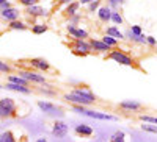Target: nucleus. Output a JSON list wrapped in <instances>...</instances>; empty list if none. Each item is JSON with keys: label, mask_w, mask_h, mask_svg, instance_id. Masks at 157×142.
I'll use <instances>...</instances> for the list:
<instances>
[{"label": "nucleus", "mask_w": 157, "mask_h": 142, "mask_svg": "<svg viewBox=\"0 0 157 142\" xmlns=\"http://www.w3.org/2000/svg\"><path fill=\"white\" fill-rule=\"evenodd\" d=\"M129 33L132 36H141V28L138 27V25H132V28H130Z\"/></svg>", "instance_id": "nucleus-29"}, {"label": "nucleus", "mask_w": 157, "mask_h": 142, "mask_svg": "<svg viewBox=\"0 0 157 142\" xmlns=\"http://www.w3.org/2000/svg\"><path fill=\"white\" fill-rule=\"evenodd\" d=\"M0 142H19V137L13 128H8L0 133Z\"/></svg>", "instance_id": "nucleus-10"}, {"label": "nucleus", "mask_w": 157, "mask_h": 142, "mask_svg": "<svg viewBox=\"0 0 157 142\" xmlns=\"http://www.w3.org/2000/svg\"><path fill=\"white\" fill-rule=\"evenodd\" d=\"M78 2H71L69 5H68V8H66V12L69 16H75V12H77V9H78Z\"/></svg>", "instance_id": "nucleus-24"}, {"label": "nucleus", "mask_w": 157, "mask_h": 142, "mask_svg": "<svg viewBox=\"0 0 157 142\" xmlns=\"http://www.w3.org/2000/svg\"><path fill=\"white\" fill-rule=\"evenodd\" d=\"M10 28L11 30H27V25L21 20H14V22H10Z\"/></svg>", "instance_id": "nucleus-23"}, {"label": "nucleus", "mask_w": 157, "mask_h": 142, "mask_svg": "<svg viewBox=\"0 0 157 142\" xmlns=\"http://www.w3.org/2000/svg\"><path fill=\"white\" fill-rule=\"evenodd\" d=\"M141 130H143V131H148V133H154V134H157V125H152V123H143V125H141Z\"/></svg>", "instance_id": "nucleus-25"}, {"label": "nucleus", "mask_w": 157, "mask_h": 142, "mask_svg": "<svg viewBox=\"0 0 157 142\" xmlns=\"http://www.w3.org/2000/svg\"><path fill=\"white\" fill-rule=\"evenodd\" d=\"M109 142H126V133L124 131H115L112 136H110V139H109Z\"/></svg>", "instance_id": "nucleus-21"}, {"label": "nucleus", "mask_w": 157, "mask_h": 142, "mask_svg": "<svg viewBox=\"0 0 157 142\" xmlns=\"http://www.w3.org/2000/svg\"><path fill=\"white\" fill-rule=\"evenodd\" d=\"M32 31H33L35 34H43V33L47 31V25H44V23H36V25H33Z\"/></svg>", "instance_id": "nucleus-22"}, {"label": "nucleus", "mask_w": 157, "mask_h": 142, "mask_svg": "<svg viewBox=\"0 0 157 142\" xmlns=\"http://www.w3.org/2000/svg\"><path fill=\"white\" fill-rule=\"evenodd\" d=\"M101 41H102L104 44H105V45H109V47H115V45L118 44V41H116V39H113L112 36H107V34L104 36V37H102Z\"/></svg>", "instance_id": "nucleus-26"}, {"label": "nucleus", "mask_w": 157, "mask_h": 142, "mask_svg": "<svg viewBox=\"0 0 157 142\" xmlns=\"http://www.w3.org/2000/svg\"><path fill=\"white\" fill-rule=\"evenodd\" d=\"M19 75L22 78H25L29 83H46V76L44 75H39L38 72H32V70H22L19 72Z\"/></svg>", "instance_id": "nucleus-6"}, {"label": "nucleus", "mask_w": 157, "mask_h": 142, "mask_svg": "<svg viewBox=\"0 0 157 142\" xmlns=\"http://www.w3.org/2000/svg\"><path fill=\"white\" fill-rule=\"evenodd\" d=\"M140 120L145 123H152L157 125V117H152V115H140Z\"/></svg>", "instance_id": "nucleus-27"}, {"label": "nucleus", "mask_w": 157, "mask_h": 142, "mask_svg": "<svg viewBox=\"0 0 157 142\" xmlns=\"http://www.w3.org/2000/svg\"><path fill=\"white\" fill-rule=\"evenodd\" d=\"M109 3H110L112 6H120V5L124 3V0H109Z\"/></svg>", "instance_id": "nucleus-33"}, {"label": "nucleus", "mask_w": 157, "mask_h": 142, "mask_svg": "<svg viewBox=\"0 0 157 142\" xmlns=\"http://www.w3.org/2000/svg\"><path fill=\"white\" fill-rule=\"evenodd\" d=\"M17 2H19V3H22L24 6H27V8H29V6L36 5V3H38V0H17Z\"/></svg>", "instance_id": "nucleus-31"}, {"label": "nucleus", "mask_w": 157, "mask_h": 142, "mask_svg": "<svg viewBox=\"0 0 157 142\" xmlns=\"http://www.w3.org/2000/svg\"><path fill=\"white\" fill-rule=\"evenodd\" d=\"M21 103L13 97L0 98V119H16L21 117Z\"/></svg>", "instance_id": "nucleus-2"}, {"label": "nucleus", "mask_w": 157, "mask_h": 142, "mask_svg": "<svg viewBox=\"0 0 157 142\" xmlns=\"http://www.w3.org/2000/svg\"><path fill=\"white\" fill-rule=\"evenodd\" d=\"M27 12L30 16H46L47 14V11L41 6H38V5H33V6H29L27 8Z\"/></svg>", "instance_id": "nucleus-18"}, {"label": "nucleus", "mask_w": 157, "mask_h": 142, "mask_svg": "<svg viewBox=\"0 0 157 142\" xmlns=\"http://www.w3.org/2000/svg\"><path fill=\"white\" fill-rule=\"evenodd\" d=\"M38 106H39V109H41L43 112H46V114H49V115H63V109L61 108H58L57 105H54V103H50V101H47V100H39L38 101Z\"/></svg>", "instance_id": "nucleus-4"}, {"label": "nucleus", "mask_w": 157, "mask_h": 142, "mask_svg": "<svg viewBox=\"0 0 157 142\" xmlns=\"http://www.w3.org/2000/svg\"><path fill=\"white\" fill-rule=\"evenodd\" d=\"M107 36H112L113 39H124V33H121L116 27H109L107 28Z\"/></svg>", "instance_id": "nucleus-20"}, {"label": "nucleus", "mask_w": 157, "mask_h": 142, "mask_svg": "<svg viewBox=\"0 0 157 142\" xmlns=\"http://www.w3.org/2000/svg\"><path fill=\"white\" fill-rule=\"evenodd\" d=\"M109 58L113 59V61H116L118 64H123V66H132V64H134L132 58H130L129 55H126L124 51H121V50H113V51H110Z\"/></svg>", "instance_id": "nucleus-5"}, {"label": "nucleus", "mask_w": 157, "mask_h": 142, "mask_svg": "<svg viewBox=\"0 0 157 142\" xmlns=\"http://www.w3.org/2000/svg\"><path fill=\"white\" fill-rule=\"evenodd\" d=\"M63 98L66 101L74 103V105H78V106H88V105H91V103L96 101L94 94L91 92L90 89H86V87H82V89L75 87L71 94H64Z\"/></svg>", "instance_id": "nucleus-1"}, {"label": "nucleus", "mask_w": 157, "mask_h": 142, "mask_svg": "<svg viewBox=\"0 0 157 142\" xmlns=\"http://www.w3.org/2000/svg\"><path fill=\"white\" fill-rule=\"evenodd\" d=\"M72 109L75 112H78V114H82V115L91 117V119H98V120H118L116 115H112V114H107V112H101V111H91V109H86L85 106L74 105Z\"/></svg>", "instance_id": "nucleus-3"}, {"label": "nucleus", "mask_w": 157, "mask_h": 142, "mask_svg": "<svg viewBox=\"0 0 157 142\" xmlns=\"http://www.w3.org/2000/svg\"><path fill=\"white\" fill-rule=\"evenodd\" d=\"M72 48H74V53L82 55V56L88 55V53H90V50H91L90 44H86V42L82 41V39H75V42L72 44Z\"/></svg>", "instance_id": "nucleus-8"}, {"label": "nucleus", "mask_w": 157, "mask_h": 142, "mask_svg": "<svg viewBox=\"0 0 157 142\" xmlns=\"http://www.w3.org/2000/svg\"><path fill=\"white\" fill-rule=\"evenodd\" d=\"M30 64H32L33 67L39 69V70H49V69H50V64H49L44 58H33V59L30 61Z\"/></svg>", "instance_id": "nucleus-13"}, {"label": "nucleus", "mask_w": 157, "mask_h": 142, "mask_svg": "<svg viewBox=\"0 0 157 142\" xmlns=\"http://www.w3.org/2000/svg\"><path fill=\"white\" fill-rule=\"evenodd\" d=\"M3 87L10 89V91H16V92H21V94H30L32 89L27 87V86H21V84H14V83H6Z\"/></svg>", "instance_id": "nucleus-15"}, {"label": "nucleus", "mask_w": 157, "mask_h": 142, "mask_svg": "<svg viewBox=\"0 0 157 142\" xmlns=\"http://www.w3.org/2000/svg\"><path fill=\"white\" fill-rule=\"evenodd\" d=\"M3 2H8V0H0V5H2Z\"/></svg>", "instance_id": "nucleus-38"}, {"label": "nucleus", "mask_w": 157, "mask_h": 142, "mask_svg": "<svg viewBox=\"0 0 157 142\" xmlns=\"http://www.w3.org/2000/svg\"><path fill=\"white\" fill-rule=\"evenodd\" d=\"M120 108L124 109V111H129V112H132V111H138L141 108V103L137 101V100H123L120 103Z\"/></svg>", "instance_id": "nucleus-9"}, {"label": "nucleus", "mask_w": 157, "mask_h": 142, "mask_svg": "<svg viewBox=\"0 0 157 142\" xmlns=\"http://www.w3.org/2000/svg\"><path fill=\"white\" fill-rule=\"evenodd\" d=\"M0 12H2V17H3L5 20L14 22V20H17V19H19V11H17L16 8H6V9L0 11Z\"/></svg>", "instance_id": "nucleus-12"}, {"label": "nucleus", "mask_w": 157, "mask_h": 142, "mask_svg": "<svg viewBox=\"0 0 157 142\" xmlns=\"http://www.w3.org/2000/svg\"><path fill=\"white\" fill-rule=\"evenodd\" d=\"M68 131H69L68 125L64 123V122H61V120H57V122L54 123V126H52V134L57 136V137H60V139L66 136Z\"/></svg>", "instance_id": "nucleus-7"}, {"label": "nucleus", "mask_w": 157, "mask_h": 142, "mask_svg": "<svg viewBox=\"0 0 157 142\" xmlns=\"http://www.w3.org/2000/svg\"><path fill=\"white\" fill-rule=\"evenodd\" d=\"M146 42L149 45H155L157 44V39H155V37H152V36H146Z\"/></svg>", "instance_id": "nucleus-34"}, {"label": "nucleus", "mask_w": 157, "mask_h": 142, "mask_svg": "<svg viewBox=\"0 0 157 142\" xmlns=\"http://www.w3.org/2000/svg\"><path fill=\"white\" fill-rule=\"evenodd\" d=\"M90 47L94 48L96 51H107V50H110L109 45H105L102 41H98V39H91L90 41Z\"/></svg>", "instance_id": "nucleus-17"}, {"label": "nucleus", "mask_w": 157, "mask_h": 142, "mask_svg": "<svg viewBox=\"0 0 157 142\" xmlns=\"http://www.w3.org/2000/svg\"><path fill=\"white\" fill-rule=\"evenodd\" d=\"M8 83H14V84H21V86H27L29 87V81L22 78L21 75H10L8 76Z\"/></svg>", "instance_id": "nucleus-19"}, {"label": "nucleus", "mask_w": 157, "mask_h": 142, "mask_svg": "<svg viewBox=\"0 0 157 142\" xmlns=\"http://www.w3.org/2000/svg\"><path fill=\"white\" fill-rule=\"evenodd\" d=\"M99 3H101V0H93L91 3H88V5H90V11L98 9V8H99Z\"/></svg>", "instance_id": "nucleus-32"}, {"label": "nucleus", "mask_w": 157, "mask_h": 142, "mask_svg": "<svg viewBox=\"0 0 157 142\" xmlns=\"http://www.w3.org/2000/svg\"><path fill=\"white\" fill-rule=\"evenodd\" d=\"M110 20H113L116 25H121V23H123V16L120 14V12H113V11H112V17H110Z\"/></svg>", "instance_id": "nucleus-28"}, {"label": "nucleus", "mask_w": 157, "mask_h": 142, "mask_svg": "<svg viewBox=\"0 0 157 142\" xmlns=\"http://www.w3.org/2000/svg\"><path fill=\"white\" fill-rule=\"evenodd\" d=\"M74 131H75V134L82 136V137H88V136H91V134L94 133L93 128H91L90 125H86V123H78V125H75Z\"/></svg>", "instance_id": "nucleus-11"}, {"label": "nucleus", "mask_w": 157, "mask_h": 142, "mask_svg": "<svg viewBox=\"0 0 157 142\" xmlns=\"http://www.w3.org/2000/svg\"><path fill=\"white\" fill-rule=\"evenodd\" d=\"M0 72H3V73H8V72H11L10 64H6V62H3V61H0Z\"/></svg>", "instance_id": "nucleus-30"}, {"label": "nucleus", "mask_w": 157, "mask_h": 142, "mask_svg": "<svg viewBox=\"0 0 157 142\" xmlns=\"http://www.w3.org/2000/svg\"><path fill=\"white\" fill-rule=\"evenodd\" d=\"M91 2H93V0H80L78 3H82V5H83V3H91Z\"/></svg>", "instance_id": "nucleus-36"}, {"label": "nucleus", "mask_w": 157, "mask_h": 142, "mask_svg": "<svg viewBox=\"0 0 157 142\" xmlns=\"http://www.w3.org/2000/svg\"><path fill=\"white\" fill-rule=\"evenodd\" d=\"M68 33L69 34H72L74 37H77V39H85V37H88V33L85 31V30H82V28H75V27H72V25H68Z\"/></svg>", "instance_id": "nucleus-14"}, {"label": "nucleus", "mask_w": 157, "mask_h": 142, "mask_svg": "<svg viewBox=\"0 0 157 142\" xmlns=\"http://www.w3.org/2000/svg\"><path fill=\"white\" fill-rule=\"evenodd\" d=\"M60 2H61V3H68V5H69V3H71V0H60Z\"/></svg>", "instance_id": "nucleus-37"}, {"label": "nucleus", "mask_w": 157, "mask_h": 142, "mask_svg": "<svg viewBox=\"0 0 157 142\" xmlns=\"http://www.w3.org/2000/svg\"><path fill=\"white\" fill-rule=\"evenodd\" d=\"M35 142H49V140H47L46 137H38V139H36Z\"/></svg>", "instance_id": "nucleus-35"}, {"label": "nucleus", "mask_w": 157, "mask_h": 142, "mask_svg": "<svg viewBox=\"0 0 157 142\" xmlns=\"http://www.w3.org/2000/svg\"><path fill=\"white\" fill-rule=\"evenodd\" d=\"M98 16H99V19H101L102 22H109L110 17H112V9H110L109 6H101V8L98 9Z\"/></svg>", "instance_id": "nucleus-16"}]
</instances>
